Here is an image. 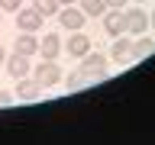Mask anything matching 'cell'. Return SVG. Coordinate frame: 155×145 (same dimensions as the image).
Wrapping results in <instances>:
<instances>
[{
	"instance_id": "17",
	"label": "cell",
	"mask_w": 155,
	"mask_h": 145,
	"mask_svg": "<svg viewBox=\"0 0 155 145\" xmlns=\"http://www.w3.org/2000/svg\"><path fill=\"white\" fill-rule=\"evenodd\" d=\"M19 7H23V0H0V10H13L16 13Z\"/></svg>"
},
{
	"instance_id": "3",
	"label": "cell",
	"mask_w": 155,
	"mask_h": 145,
	"mask_svg": "<svg viewBox=\"0 0 155 145\" xmlns=\"http://www.w3.org/2000/svg\"><path fill=\"white\" fill-rule=\"evenodd\" d=\"M42 23H45V16H42L36 7H26V10L19 7L16 10V26H19V32H39Z\"/></svg>"
},
{
	"instance_id": "9",
	"label": "cell",
	"mask_w": 155,
	"mask_h": 145,
	"mask_svg": "<svg viewBox=\"0 0 155 145\" xmlns=\"http://www.w3.org/2000/svg\"><path fill=\"white\" fill-rule=\"evenodd\" d=\"M110 58H113V61H129V58H133V42L126 36H116V42L110 45Z\"/></svg>"
},
{
	"instance_id": "24",
	"label": "cell",
	"mask_w": 155,
	"mask_h": 145,
	"mask_svg": "<svg viewBox=\"0 0 155 145\" xmlns=\"http://www.w3.org/2000/svg\"><path fill=\"white\" fill-rule=\"evenodd\" d=\"M139 3H145V0H139Z\"/></svg>"
},
{
	"instance_id": "5",
	"label": "cell",
	"mask_w": 155,
	"mask_h": 145,
	"mask_svg": "<svg viewBox=\"0 0 155 145\" xmlns=\"http://www.w3.org/2000/svg\"><path fill=\"white\" fill-rule=\"evenodd\" d=\"M58 19H61V26L65 29H71V32H74V29H81L84 26V10H78V3H71V7L68 10H58Z\"/></svg>"
},
{
	"instance_id": "8",
	"label": "cell",
	"mask_w": 155,
	"mask_h": 145,
	"mask_svg": "<svg viewBox=\"0 0 155 145\" xmlns=\"http://www.w3.org/2000/svg\"><path fill=\"white\" fill-rule=\"evenodd\" d=\"M7 71L16 77V81H19V77H26V74H29V55H19V52H13V55L7 58Z\"/></svg>"
},
{
	"instance_id": "19",
	"label": "cell",
	"mask_w": 155,
	"mask_h": 145,
	"mask_svg": "<svg viewBox=\"0 0 155 145\" xmlns=\"http://www.w3.org/2000/svg\"><path fill=\"white\" fill-rule=\"evenodd\" d=\"M10 100H13V97H10V94H7V90H0V106H7V103H10Z\"/></svg>"
},
{
	"instance_id": "6",
	"label": "cell",
	"mask_w": 155,
	"mask_h": 145,
	"mask_svg": "<svg viewBox=\"0 0 155 145\" xmlns=\"http://www.w3.org/2000/svg\"><path fill=\"white\" fill-rule=\"evenodd\" d=\"M104 29H107V36H123V32H126L123 10H107V13H104Z\"/></svg>"
},
{
	"instance_id": "18",
	"label": "cell",
	"mask_w": 155,
	"mask_h": 145,
	"mask_svg": "<svg viewBox=\"0 0 155 145\" xmlns=\"http://www.w3.org/2000/svg\"><path fill=\"white\" fill-rule=\"evenodd\" d=\"M107 3V10H123L126 7V0H104Z\"/></svg>"
},
{
	"instance_id": "14",
	"label": "cell",
	"mask_w": 155,
	"mask_h": 145,
	"mask_svg": "<svg viewBox=\"0 0 155 145\" xmlns=\"http://www.w3.org/2000/svg\"><path fill=\"white\" fill-rule=\"evenodd\" d=\"M152 52H155V42H152V39H139V42L133 45V58H149Z\"/></svg>"
},
{
	"instance_id": "16",
	"label": "cell",
	"mask_w": 155,
	"mask_h": 145,
	"mask_svg": "<svg viewBox=\"0 0 155 145\" xmlns=\"http://www.w3.org/2000/svg\"><path fill=\"white\" fill-rule=\"evenodd\" d=\"M65 81H68V87H71V90H84V87H91L87 74H81V71H74V74H68Z\"/></svg>"
},
{
	"instance_id": "11",
	"label": "cell",
	"mask_w": 155,
	"mask_h": 145,
	"mask_svg": "<svg viewBox=\"0 0 155 145\" xmlns=\"http://www.w3.org/2000/svg\"><path fill=\"white\" fill-rule=\"evenodd\" d=\"M13 52H19V55H36L39 52V39L32 36V32H23V36H16V42H13Z\"/></svg>"
},
{
	"instance_id": "1",
	"label": "cell",
	"mask_w": 155,
	"mask_h": 145,
	"mask_svg": "<svg viewBox=\"0 0 155 145\" xmlns=\"http://www.w3.org/2000/svg\"><path fill=\"white\" fill-rule=\"evenodd\" d=\"M78 71H81V74H87V81H91V84L107 81V55H104V52H87V55H81Z\"/></svg>"
},
{
	"instance_id": "13",
	"label": "cell",
	"mask_w": 155,
	"mask_h": 145,
	"mask_svg": "<svg viewBox=\"0 0 155 145\" xmlns=\"http://www.w3.org/2000/svg\"><path fill=\"white\" fill-rule=\"evenodd\" d=\"M78 7L84 10V16H104V13H107L104 0H78Z\"/></svg>"
},
{
	"instance_id": "2",
	"label": "cell",
	"mask_w": 155,
	"mask_h": 145,
	"mask_svg": "<svg viewBox=\"0 0 155 145\" xmlns=\"http://www.w3.org/2000/svg\"><path fill=\"white\" fill-rule=\"evenodd\" d=\"M42 87H55L61 81V68L55 65V58H45V61H39L36 65V74H32Z\"/></svg>"
},
{
	"instance_id": "23",
	"label": "cell",
	"mask_w": 155,
	"mask_h": 145,
	"mask_svg": "<svg viewBox=\"0 0 155 145\" xmlns=\"http://www.w3.org/2000/svg\"><path fill=\"white\" fill-rule=\"evenodd\" d=\"M0 16H3V10H0Z\"/></svg>"
},
{
	"instance_id": "22",
	"label": "cell",
	"mask_w": 155,
	"mask_h": 145,
	"mask_svg": "<svg viewBox=\"0 0 155 145\" xmlns=\"http://www.w3.org/2000/svg\"><path fill=\"white\" fill-rule=\"evenodd\" d=\"M149 26H155V13H152V16H149Z\"/></svg>"
},
{
	"instance_id": "21",
	"label": "cell",
	"mask_w": 155,
	"mask_h": 145,
	"mask_svg": "<svg viewBox=\"0 0 155 145\" xmlns=\"http://www.w3.org/2000/svg\"><path fill=\"white\" fill-rule=\"evenodd\" d=\"M0 61H7V52H3V45H0Z\"/></svg>"
},
{
	"instance_id": "7",
	"label": "cell",
	"mask_w": 155,
	"mask_h": 145,
	"mask_svg": "<svg viewBox=\"0 0 155 145\" xmlns=\"http://www.w3.org/2000/svg\"><path fill=\"white\" fill-rule=\"evenodd\" d=\"M39 90H42V84H39L36 77H19V84H16V97L19 100H23V103H26V100H36L39 97Z\"/></svg>"
},
{
	"instance_id": "15",
	"label": "cell",
	"mask_w": 155,
	"mask_h": 145,
	"mask_svg": "<svg viewBox=\"0 0 155 145\" xmlns=\"http://www.w3.org/2000/svg\"><path fill=\"white\" fill-rule=\"evenodd\" d=\"M32 7H36L42 16H52V13H58V10H61V3H58V0H36Z\"/></svg>"
},
{
	"instance_id": "12",
	"label": "cell",
	"mask_w": 155,
	"mask_h": 145,
	"mask_svg": "<svg viewBox=\"0 0 155 145\" xmlns=\"http://www.w3.org/2000/svg\"><path fill=\"white\" fill-rule=\"evenodd\" d=\"M39 52H42V58H58V52H61V39H58V36H45L42 42H39Z\"/></svg>"
},
{
	"instance_id": "20",
	"label": "cell",
	"mask_w": 155,
	"mask_h": 145,
	"mask_svg": "<svg viewBox=\"0 0 155 145\" xmlns=\"http://www.w3.org/2000/svg\"><path fill=\"white\" fill-rule=\"evenodd\" d=\"M58 3H61V7H71V3H78V0H58Z\"/></svg>"
},
{
	"instance_id": "4",
	"label": "cell",
	"mask_w": 155,
	"mask_h": 145,
	"mask_svg": "<svg viewBox=\"0 0 155 145\" xmlns=\"http://www.w3.org/2000/svg\"><path fill=\"white\" fill-rule=\"evenodd\" d=\"M123 23H126V32L129 36H142L145 29H149V13L145 10H126Z\"/></svg>"
},
{
	"instance_id": "10",
	"label": "cell",
	"mask_w": 155,
	"mask_h": 145,
	"mask_svg": "<svg viewBox=\"0 0 155 145\" xmlns=\"http://www.w3.org/2000/svg\"><path fill=\"white\" fill-rule=\"evenodd\" d=\"M65 48H68L74 58H81V55H87V52H91V39L81 36V29H74V36H68V45H65Z\"/></svg>"
}]
</instances>
